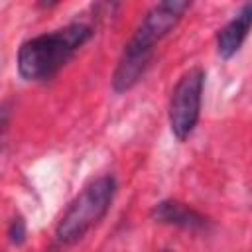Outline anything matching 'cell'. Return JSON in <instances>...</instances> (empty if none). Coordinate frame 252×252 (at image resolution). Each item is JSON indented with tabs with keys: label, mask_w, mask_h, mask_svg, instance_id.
I'll list each match as a JSON object with an SVG mask.
<instances>
[{
	"label": "cell",
	"mask_w": 252,
	"mask_h": 252,
	"mask_svg": "<svg viewBox=\"0 0 252 252\" xmlns=\"http://www.w3.org/2000/svg\"><path fill=\"white\" fill-rule=\"evenodd\" d=\"M93 35L94 24L77 18L63 28L26 39L16 55L18 75L28 83L51 81Z\"/></svg>",
	"instance_id": "cell-1"
},
{
	"label": "cell",
	"mask_w": 252,
	"mask_h": 252,
	"mask_svg": "<svg viewBox=\"0 0 252 252\" xmlns=\"http://www.w3.org/2000/svg\"><path fill=\"white\" fill-rule=\"evenodd\" d=\"M118 191V181L112 173H104L89 181L75 199L67 205L53 232V248L65 250L75 246L93 230L110 211Z\"/></svg>",
	"instance_id": "cell-2"
},
{
	"label": "cell",
	"mask_w": 252,
	"mask_h": 252,
	"mask_svg": "<svg viewBox=\"0 0 252 252\" xmlns=\"http://www.w3.org/2000/svg\"><path fill=\"white\" fill-rule=\"evenodd\" d=\"M205 79H207L205 69L201 65H193L177 79L171 91L167 120H169V130L177 142H185L199 124Z\"/></svg>",
	"instance_id": "cell-3"
},
{
	"label": "cell",
	"mask_w": 252,
	"mask_h": 252,
	"mask_svg": "<svg viewBox=\"0 0 252 252\" xmlns=\"http://www.w3.org/2000/svg\"><path fill=\"white\" fill-rule=\"evenodd\" d=\"M189 8L191 2L187 0H163L150 6L126 43L134 49L154 55L156 45L177 28Z\"/></svg>",
	"instance_id": "cell-4"
},
{
	"label": "cell",
	"mask_w": 252,
	"mask_h": 252,
	"mask_svg": "<svg viewBox=\"0 0 252 252\" xmlns=\"http://www.w3.org/2000/svg\"><path fill=\"white\" fill-rule=\"evenodd\" d=\"M150 219L158 224H167V226H175L189 232H203L211 226V219L205 213L197 211L195 207L179 199L158 201L150 211Z\"/></svg>",
	"instance_id": "cell-5"
},
{
	"label": "cell",
	"mask_w": 252,
	"mask_h": 252,
	"mask_svg": "<svg viewBox=\"0 0 252 252\" xmlns=\"http://www.w3.org/2000/svg\"><path fill=\"white\" fill-rule=\"evenodd\" d=\"M252 30V2H246L238 8V12L217 32L215 43H217V53L220 59L228 61L232 59L240 47L244 45L248 33Z\"/></svg>",
	"instance_id": "cell-6"
},
{
	"label": "cell",
	"mask_w": 252,
	"mask_h": 252,
	"mask_svg": "<svg viewBox=\"0 0 252 252\" xmlns=\"http://www.w3.org/2000/svg\"><path fill=\"white\" fill-rule=\"evenodd\" d=\"M6 236H8L10 244L16 248L28 240V224H26V219L22 215L12 217V220L8 222V228H6Z\"/></svg>",
	"instance_id": "cell-7"
},
{
	"label": "cell",
	"mask_w": 252,
	"mask_h": 252,
	"mask_svg": "<svg viewBox=\"0 0 252 252\" xmlns=\"http://www.w3.org/2000/svg\"><path fill=\"white\" fill-rule=\"evenodd\" d=\"M159 252H171V250H167V248H163V250H159Z\"/></svg>",
	"instance_id": "cell-8"
}]
</instances>
